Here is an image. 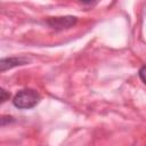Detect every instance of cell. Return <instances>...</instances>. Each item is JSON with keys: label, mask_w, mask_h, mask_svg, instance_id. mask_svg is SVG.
Here are the masks:
<instances>
[{"label": "cell", "mask_w": 146, "mask_h": 146, "mask_svg": "<svg viewBox=\"0 0 146 146\" xmlns=\"http://www.w3.org/2000/svg\"><path fill=\"white\" fill-rule=\"evenodd\" d=\"M41 99V96L38 91H35L34 89H22L19 90L14 99H13V103L14 105L17 107V108H21V110H26V108H32L34 107Z\"/></svg>", "instance_id": "cell-1"}, {"label": "cell", "mask_w": 146, "mask_h": 146, "mask_svg": "<svg viewBox=\"0 0 146 146\" xmlns=\"http://www.w3.org/2000/svg\"><path fill=\"white\" fill-rule=\"evenodd\" d=\"M76 17L74 16H62V17H50L48 18L47 23L52 29L56 30H63V29H70L76 23Z\"/></svg>", "instance_id": "cell-2"}, {"label": "cell", "mask_w": 146, "mask_h": 146, "mask_svg": "<svg viewBox=\"0 0 146 146\" xmlns=\"http://www.w3.org/2000/svg\"><path fill=\"white\" fill-rule=\"evenodd\" d=\"M29 63V59L25 57H9V58H2L0 60V71L5 72L9 68H13L15 66L25 65Z\"/></svg>", "instance_id": "cell-3"}, {"label": "cell", "mask_w": 146, "mask_h": 146, "mask_svg": "<svg viewBox=\"0 0 146 146\" xmlns=\"http://www.w3.org/2000/svg\"><path fill=\"white\" fill-rule=\"evenodd\" d=\"M139 78L146 84V65H144V66L140 67V70H139Z\"/></svg>", "instance_id": "cell-4"}, {"label": "cell", "mask_w": 146, "mask_h": 146, "mask_svg": "<svg viewBox=\"0 0 146 146\" xmlns=\"http://www.w3.org/2000/svg\"><path fill=\"white\" fill-rule=\"evenodd\" d=\"M0 95H1V98H0L1 103L6 102V99H7V98H9V94H8L3 88H1V89H0Z\"/></svg>", "instance_id": "cell-5"}, {"label": "cell", "mask_w": 146, "mask_h": 146, "mask_svg": "<svg viewBox=\"0 0 146 146\" xmlns=\"http://www.w3.org/2000/svg\"><path fill=\"white\" fill-rule=\"evenodd\" d=\"M82 2H84V3H90L91 1H94V0H81Z\"/></svg>", "instance_id": "cell-6"}]
</instances>
